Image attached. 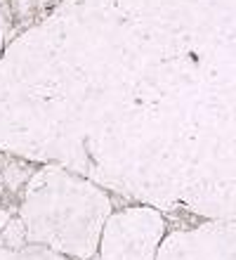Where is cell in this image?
<instances>
[{"label": "cell", "mask_w": 236, "mask_h": 260, "mask_svg": "<svg viewBox=\"0 0 236 260\" xmlns=\"http://www.w3.org/2000/svg\"><path fill=\"white\" fill-rule=\"evenodd\" d=\"M0 149L236 225V0H61L3 41Z\"/></svg>", "instance_id": "6da1fadb"}, {"label": "cell", "mask_w": 236, "mask_h": 260, "mask_svg": "<svg viewBox=\"0 0 236 260\" xmlns=\"http://www.w3.org/2000/svg\"><path fill=\"white\" fill-rule=\"evenodd\" d=\"M0 189L17 197L0 208V244H41L71 260H92L104 222L116 211L107 187L54 161L0 149Z\"/></svg>", "instance_id": "7a4b0ae2"}, {"label": "cell", "mask_w": 236, "mask_h": 260, "mask_svg": "<svg viewBox=\"0 0 236 260\" xmlns=\"http://www.w3.org/2000/svg\"><path fill=\"white\" fill-rule=\"evenodd\" d=\"M165 232L168 220L161 208L137 201L121 208L116 206L104 222L99 248L92 260H156Z\"/></svg>", "instance_id": "3957f363"}, {"label": "cell", "mask_w": 236, "mask_h": 260, "mask_svg": "<svg viewBox=\"0 0 236 260\" xmlns=\"http://www.w3.org/2000/svg\"><path fill=\"white\" fill-rule=\"evenodd\" d=\"M156 260H236V225L203 220L194 227L168 230Z\"/></svg>", "instance_id": "277c9868"}, {"label": "cell", "mask_w": 236, "mask_h": 260, "mask_svg": "<svg viewBox=\"0 0 236 260\" xmlns=\"http://www.w3.org/2000/svg\"><path fill=\"white\" fill-rule=\"evenodd\" d=\"M61 0H0V14L5 19V41L31 26Z\"/></svg>", "instance_id": "5b68a950"}, {"label": "cell", "mask_w": 236, "mask_h": 260, "mask_svg": "<svg viewBox=\"0 0 236 260\" xmlns=\"http://www.w3.org/2000/svg\"><path fill=\"white\" fill-rule=\"evenodd\" d=\"M0 260H71L57 253L54 248L41 244H21V246H3L0 244Z\"/></svg>", "instance_id": "8992f818"}]
</instances>
